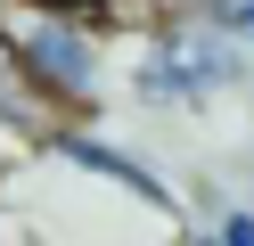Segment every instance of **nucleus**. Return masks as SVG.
<instances>
[{
    "label": "nucleus",
    "mask_w": 254,
    "mask_h": 246,
    "mask_svg": "<svg viewBox=\"0 0 254 246\" xmlns=\"http://www.w3.org/2000/svg\"><path fill=\"white\" fill-rule=\"evenodd\" d=\"M50 131V107H41L33 98V82L17 74V58H8V49H0V131Z\"/></svg>",
    "instance_id": "20e7f679"
},
{
    "label": "nucleus",
    "mask_w": 254,
    "mask_h": 246,
    "mask_svg": "<svg viewBox=\"0 0 254 246\" xmlns=\"http://www.w3.org/2000/svg\"><path fill=\"white\" fill-rule=\"evenodd\" d=\"M41 148H50L58 164H74V172H90V180H115V189L131 197V205H148V213H164V205H172L164 180H156L139 156H123V148L90 140V131H74V123H50V131H41Z\"/></svg>",
    "instance_id": "7ed1b4c3"
},
{
    "label": "nucleus",
    "mask_w": 254,
    "mask_h": 246,
    "mask_svg": "<svg viewBox=\"0 0 254 246\" xmlns=\"http://www.w3.org/2000/svg\"><path fill=\"white\" fill-rule=\"evenodd\" d=\"M25 8H58V16H99L107 0H25Z\"/></svg>",
    "instance_id": "0eeeda50"
},
{
    "label": "nucleus",
    "mask_w": 254,
    "mask_h": 246,
    "mask_svg": "<svg viewBox=\"0 0 254 246\" xmlns=\"http://www.w3.org/2000/svg\"><path fill=\"white\" fill-rule=\"evenodd\" d=\"M189 16H205V25H213L221 41L254 49V0H189Z\"/></svg>",
    "instance_id": "39448f33"
},
{
    "label": "nucleus",
    "mask_w": 254,
    "mask_h": 246,
    "mask_svg": "<svg viewBox=\"0 0 254 246\" xmlns=\"http://www.w3.org/2000/svg\"><path fill=\"white\" fill-rule=\"evenodd\" d=\"M0 49L17 58V74L33 82L41 107H66V115H90V107H99L107 33L90 25V16H58V8L0 0Z\"/></svg>",
    "instance_id": "f257e3e1"
},
{
    "label": "nucleus",
    "mask_w": 254,
    "mask_h": 246,
    "mask_svg": "<svg viewBox=\"0 0 254 246\" xmlns=\"http://www.w3.org/2000/svg\"><path fill=\"white\" fill-rule=\"evenodd\" d=\"M213 246H254V213H246V205H230V213L213 222Z\"/></svg>",
    "instance_id": "423d86ee"
},
{
    "label": "nucleus",
    "mask_w": 254,
    "mask_h": 246,
    "mask_svg": "<svg viewBox=\"0 0 254 246\" xmlns=\"http://www.w3.org/2000/svg\"><path fill=\"white\" fill-rule=\"evenodd\" d=\"M238 82H246V49L221 41V33L205 25V16H189V8H172L164 25H156L148 58H139V98H148V107H205V98L238 90Z\"/></svg>",
    "instance_id": "f03ea898"
}]
</instances>
